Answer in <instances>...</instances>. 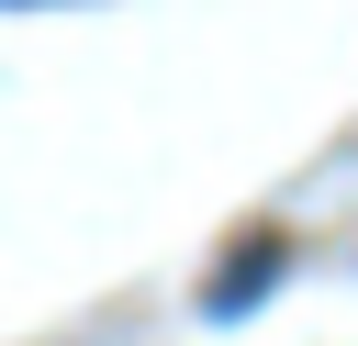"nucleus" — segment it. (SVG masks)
<instances>
[{"label": "nucleus", "mask_w": 358, "mask_h": 346, "mask_svg": "<svg viewBox=\"0 0 358 346\" xmlns=\"http://www.w3.org/2000/svg\"><path fill=\"white\" fill-rule=\"evenodd\" d=\"M268 279H280V246H257V257H246L235 279H213V313H235V301H257Z\"/></svg>", "instance_id": "f257e3e1"}]
</instances>
